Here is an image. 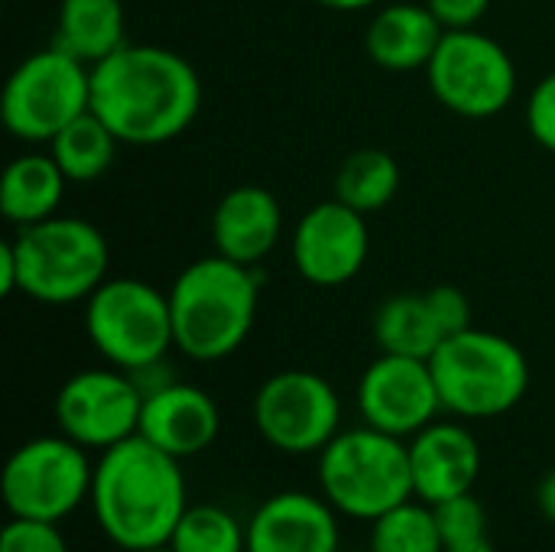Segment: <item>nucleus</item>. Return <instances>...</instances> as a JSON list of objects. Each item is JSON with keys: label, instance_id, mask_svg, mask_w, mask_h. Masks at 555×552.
Masks as SVG:
<instances>
[{"label": "nucleus", "instance_id": "obj_11", "mask_svg": "<svg viewBox=\"0 0 555 552\" xmlns=\"http://www.w3.org/2000/svg\"><path fill=\"white\" fill-rule=\"evenodd\" d=\"M254 429L283 455H319L341 433V400L335 387L302 368L280 371L254 394Z\"/></svg>", "mask_w": 555, "mask_h": 552}, {"label": "nucleus", "instance_id": "obj_32", "mask_svg": "<svg viewBox=\"0 0 555 552\" xmlns=\"http://www.w3.org/2000/svg\"><path fill=\"white\" fill-rule=\"evenodd\" d=\"M533 501H537L540 517H543V521H550V524L555 527V468H550V472L537 482Z\"/></svg>", "mask_w": 555, "mask_h": 552}, {"label": "nucleus", "instance_id": "obj_6", "mask_svg": "<svg viewBox=\"0 0 555 552\" xmlns=\"http://www.w3.org/2000/svg\"><path fill=\"white\" fill-rule=\"evenodd\" d=\"M10 247L16 257L20 293L42 306L85 303L107 280V241L85 218L52 215L39 224L20 228Z\"/></svg>", "mask_w": 555, "mask_h": 552}, {"label": "nucleus", "instance_id": "obj_19", "mask_svg": "<svg viewBox=\"0 0 555 552\" xmlns=\"http://www.w3.org/2000/svg\"><path fill=\"white\" fill-rule=\"evenodd\" d=\"M442 36L446 29L426 3L403 0L387 3L371 16L364 29V49L374 65L387 72H416L429 65Z\"/></svg>", "mask_w": 555, "mask_h": 552}, {"label": "nucleus", "instance_id": "obj_1", "mask_svg": "<svg viewBox=\"0 0 555 552\" xmlns=\"http://www.w3.org/2000/svg\"><path fill=\"white\" fill-rule=\"evenodd\" d=\"M202 107V78L172 49L124 42L91 65V111L120 143L159 146L182 137Z\"/></svg>", "mask_w": 555, "mask_h": 552}, {"label": "nucleus", "instance_id": "obj_10", "mask_svg": "<svg viewBox=\"0 0 555 552\" xmlns=\"http://www.w3.org/2000/svg\"><path fill=\"white\" fill-rule=\"evenodd\" d=\"M433 98L468 120L501 114L517 94V65L511 52L478 29H449L426 65Z\"/></svg>", "mask_w": 555, "mask_h": 552}, {"label": "nucleus", "instance_id": "obj_26", "mask_svg": "<svg viewBox=\"0 0 555 552\" xmlns=\"http://www.w3.org/2000/svg\"><path fill=\"white\" fill-rule=\"evenodd\" d=\"M172 552H247V524L221 504H189L169 540Z\"/></svg>", "mask_w": 555, "mask_h": 552}, {"label": "nucleus", "instance_id": "obj_22", "mask_svg": "<svg viewBox=\"0 0 555 552\" xmlns=\"http://www.w3.org/2000/svg\"><path fill=\"white\" fill-rule=\"evenodd\" d=\"M127 16L120 0H62L55 23V46L85 65H98L127 39Z\"/></svg>", "mask_w": 555, "mask_h": 552}, {"label": "nucleus", "instance_id": "obj_27", "mask_svg": "<svg viewBox=\"0 0 555 552\" xmlns=\"http://www.w3.org/2000/svg\"><path fill=\"white\" fill-rule=\"evenodd\" d=\"M436 521L442 534V552H498L488 508L475 495L436 504Z\"/></svg>", "mask_w": 555, "mask_h": 552}, {"label": "nucleus", "instance_id": "obj_2", "mask_svg": "<svg viewBox=\"0 0 555 552\" xmlns=\"http://www.w3.org/2000/svg\"><path fill=\"white\" fill-rule=\"evenodd\" d=\"M88 508L98 530L117 550L169 547L172 530L189 511L182 462L137 433L94 462Z\"/></svg>", "mask_w": 555, "mask_h": 552}, {"label": "nucleus", "instance_id": "obj_34", "mask_svg": "<svg viewBox=\"0 0 555 552\" xmlns=\"http://www.w3.org/2000/svg\"><path fill=\"white\" fill-rule=\"evenodd\" d=\"M315 3L325 10H338V13H358V10H367V7L384 3V0H315Z\"/></svg>", "mask_w": 555, "mask_h": 552}, {"label": "nucleus", "instance_id": "obj_5", "mask_svg": "<svg viewBox=\"0 0 555 552\" xmlns=\"http://www.w3.org/2000/svg\"><path fill=\"white\" fill-rule=\"evenodd\" d=\"M319 488L341 517L374 524L387 511L416 498L410 442L367 423L341 429L319 452Z\"/></svg>", "mask_w": 555, "mask_h": 552}, {"label": "nucleus", "instance_id": "obj_9", "mask_svg": "<svg viewBox=\"0 0 555 552\" xmlns=\"http://www.w3.org/2000/svg\"><path fill=\"white\" fill-rule=\"evenodd\" d=\"M94 465L88 449L68 436H36L3 465L0 495L10 517L62 524L91 495Z\"/></svg>", "mask_w": 555, "mask_h": 552}, {"label": "nucleus", "instance_id": "obj_12", "mask_svg": "<svg viewBox=\"0 0 555 552\" xmlns=\"http://www.w3.org/2000/svg\"><path fill=\"white\" fill-rule=\"evenodd\" d=\"M52 410L62 436L88 452H107L140 433L143 390L120 368H91L72 374L59 387Z\"/></svg>", "mask_w": 555, "mask_h": 552}, {"label": "nucleus", "instance_id": "obj_28", "mask_svg": "<svg viewBox=\"0 0 555 552\" xmlns=\"http://www.w3.org/2000/svg\"><path fill=\"white\" fill-rule=\"evenodd\" d=\"M0 552H68L59 524L10 517L0 530Z\"/></svg>", "mask_w": 555, "mask_h": 552}, {"label": "nucleus", "instance_id": "obj_15", "mask_svg": "<svg viewBox=\"0 0 555 552\" xmlns=\"http://www.w3.org/2000/svg\"><path fill=\"white\" fill-rule=\"evenodd\" d=\"M406 442L413 491L420 501L436 508L462 495H475L481 475V446L465 423L436 420Z\"/></svg>", "mask_w": 555, "mask_h": 552}, {"label": "nucleus", "instance_id": "obj_29", "mask_svg": "<svg viewBox=\"0 0 555 552\" xmlns=\"http://www.w3.org/2000/svg\"><path fill=\"white\" fill-rule=\"evenodd\" d=\"M527 127L540 146L555 153V72L546 75L527 98Z\"/></svg>", "mask_w": 555, "mask_h": 552}, {"label": "nucleus", "instance_id": "obj_13", "mask_svg": "<svg viewBox=\"0 0 555 552\" xmlns=\"http://www.w3.org/2000/svg\"><path fill=\"white\" fill-rule=\"evenodd\" d=\"M358 410L367 426L400 439H413L420 429L436 423L439 413H446L433 364L384 351L358 381Z\"/></svg>", "mask_w": 555, "mask_h": 552}, {"label": "nucleus", "instance_id": "obj_16", "mask_svg": "<svg viewBox=\"0 0 555 552\" xmlns=\"http://www.w3.org/2000/svg\"><path fill=\"white\" fill-rule=\"evenodd\" d=\"M338 517L322 495H270L247 521V552H341Z\"/></svg>", "mask_w": 555, "mask_h": 552}, {"label": "nucleus", "instance_id": "obj_20", "mask_svg": "<svg viewBox=\"0 0 555 552\" xmlns=\"http://www.w3.org/2000/svg\"><path fill=\"white\" fill-rule=\"evenodd\" d=\"M65 172L52 159V153H23L10 159L0 179V211L10 224L29 228L52 215L65 198Z\"/></svg>", "mask_w": 555, "mask_h": 552}, {"label": "nucleus", "instance_id": "obj_3", "mask_svg": "<svg viewBox=\"0 0 555 552\" xmlns=\"http://www.w3.org/2000/svg\"><path fill=\"white\" fill-rule=\"evenodd\" d=\"M176 348L202 364L231 358L254 332L260 309L257 267L221 254L189 264L169 286Z\"/></svg>", "mask_w": 555, "mask_h": 552}, {"label": "nucleus", "instance_id": "obj_23", "mask_svg": "<svg viewBox=\"0 0 555 552\" xmlns=\"http://www.w3.org/2000/svg\"><path fill=\"white\" fill-rule=\"evenodd\" d=\"M117 143L120 140L114 137V130L94 111H85L52 137L49 153L68 182H94L111 169L117 156Z\"/></svg>", "mask_w": 555, "mask_h": 552}, {"label": "nucleus", "instance_id": "obj_21", "mask_svg": "<svg viewBox=\"0 0 555 552\" xmlns=\"http://www.w3.org/2000/svg\"><path fill=\"white\" fill-rule=\"evenodd\" d=\"M446 338L449 335L426 293H397L374 312V342L384 355L429 361Z\"/></svg>", "mask_w": 555, "mask_h": 552}, {"label": "nucleus", "instance_id": "obj_25", "mask_svg": "<svg viewBox=\"0 0 555 552\" xmlns=\"http://www.w3.org/2000/svg\"><path fill=\"white\" fill-rule=\"evenodd\" d=\"M367 552H442L436 508L410 498L371 524Z\"/></svg>", "mask_w": 555, "mask_h": 552}, {"label": "nucleus", "instance_id": "obj_35", "mask_svg": "<svg viewBox=\"0 0 555 552\" xmlns=\"http://www.w3.org/2000/svg\"><path fill=\"white\" fill-rule=\"evenodd\" d=\"M137 552H172L169 547H153V550H137Z\"/></svg>", "mask_w": 555, "mask_h": 552}, {"label": "nucleus", "instance_id": "obj_4", "mask_svg": "<svg viewBox=\"0 0 555 552\" xmlns=\"http://www.w3.org/2000/svg\"><path fill=\"white\" fill-rule=\"evenodd\" d=\"M442 410L455 420H494L520 407L530 361L507 335L475 329L449 335L429 358Z\"/></svg>", "mask_w": 555, "mask_h": 552}, {"label": "nucleus", "instance_id": "obj_14", "mask_svg": "<svg viewBox=\"0 0 555 552\" xmlns=\"http://www.w3.org/2000/svg\"><path fill=\"white\" fill-rule=\"evenodd\" d=\"M293 264L312 286L332 290L351 283L371 254L367 215L348 208L338 198L319 202L293 228Z\"/></svg>", "mask_w": 555, "mask_h": 552}, {"label": "nucleus", "instance_id": "obj_33", "mask_svg": "<svg viewBox=\"0 0 555 552\" xmlns=\"http://www.w3.org/2000/svg\"><path fill=\"white\" fill-rule=\"evenodd\" d=\"M0 293H3V296L20 293V280H16V257H13L10 241H7V244H0Z\"/></svg>", "mask_w": 555, "mask_h": 552}, {"label": "nucleus", "instance_id": "obj_17", "mask_svg": "<svg viewBox=\"0 0 555 552\" xmlns=\"http://www.w3.org/2000/svg\"><path fill=\"white\" fill-rule=\"evenodd\" d=\"M221 433L218 403L195 384L172 381L153 394H143L140 436L172 459L185 462L215 446Z\"/></svg>", "mask_w": 555, "mask_h": 552}, {"label": "nucleus", "instance_id": "obj_7", "mask_svg": "<svg viewBox=\"0 0 555 552\" xmlns=\"http://www.w3.org/2000/svg\"><path fill=\"white\" fill-rule=\"evenodd\" d=\"M85 332L91 348L127 374L166 361L176 348L169 293L130 277L104 280L85 299Z\"/></svg>", "mask_w": 555, "mask_h": 552}, {"label": "nucleus", "instance_id": "obj_8", "mask_svg": "<svg viewBox=\"0 0 555 552\" xmlns=\"http://www.w3.org/2000/svg\"><path fill=\"white\" fill-rule=\"evenodd\" d=\"M85 111H91V65L55 42L26 55L3 85V127L26 143H52Z\"/></svg>", "mask_w": 555, "mask_h": 552}, {"label": "nucleus", "instance_id": "obj_18", "mask_svg": "<svg viewBox=\"0 0 555 552\" xmlns=\"http://www.w3.org/2000/svg\"><path fill=\"white\" fill-rule=\"evenodd\" d=\"M215 251L228 260L257 267L283 238V208L263 185H234L211 215Z\"/></svg>", "mask_w": 555, "mask_h": 552}, {"label": "nucleus", "instance_id": "obj_24", "mask_svg": "<svg viewBox=\"0 0 555 552\" xmlns=\"http://www.w3.org/2000/svg\"><path fill=\"white\" fill-rule=\"evenodd\" d=\"M400 192V166L387 150H354L335 172V198L361 215L387 208Z\"/></svg>", "mask_w": 555, "mask_h": 552}, {"label": "nucleus", "instance_id": "obj_31", "mask_svg": "<svg viewBox=\"0 0 555 552\" xmlns=\"http://www.w3.org/2000/svg\"><path fill=\"white\" fill-rule=\"evenodd\" d=\"M426 7L449 33V29H475L491 10V0H426Z\"/></svg>", "mask_w": 555, "mask_h": 552}, {"label": "nucleus", "instance_id": "obj_30", "mask_svg": "<svg viewBox=\"0 0 555 552\" xmlns=\"http://www.w3.org/2000/svg\"><path fill=\"white\" fill-rule=\"evenodd\" d=\"M426 296H429V303H433V309H436L446 335L465 332L472 325V303H468V296L459 286L442 283V286H433Z\"/></svg>", "mask_w": 555, "mask_h": 552}]
</instances>
